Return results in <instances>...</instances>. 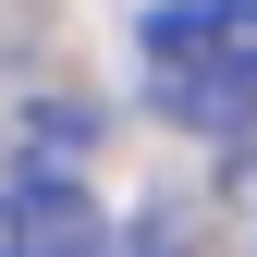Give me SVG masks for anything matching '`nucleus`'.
Masks as SVG:
<instances>
[{
	"label": "nucleus",
	"mask_w": 257,
	"mask_h": 257,
	"mask_svg": "<svg viewBox=\"0 0 257 257\" xmlns=\"http://www.w3.org/2000/svg\"><path fill=\"white\" fill-rule=\"evenodd\" d=\"M98 196H86L74 172H49V159H25L13 184H0V257H98Z\"/></svg>",
	"instance_id": "obj_2"
},
{
	"label": "nucleus",
	"mask_w": 257,
	"mask_h": 257,
	"mask_svg": "<svg viewBox=\"0 0 257 257\" xmlns=\"http://www.w3.org/2000/svg\"><path fill=\"white\" fill-rule=\"evenodd\" d=\"M147 86L196 135L257 122V0H159L147 13Z\"/></svg>",
	"instance_id": "obj_1"
}]
</instances>
